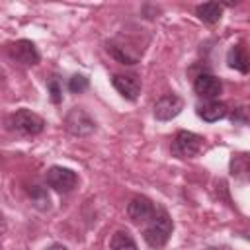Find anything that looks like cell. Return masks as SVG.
Masks as SVG:
<instances>
[{"label": "cell", "instance_id": "obj_1", "mask_svg": "<svg viewBox=\"0 0 250 250\" xmlns=\"http://www.w3.org/2000/svg\"><path fill=\"white\" fill-rule=\"evenodd\" d=\"M172 230H174V223H172L170 215L164 209H156L154 217L148 221V225L143 230V238L150 248L158 250V248L166 246V242L172 236Z\"/></svg>", "mask_w": 250, "mask_h": 250}, {"label": "cell", "instance_id": "obj_2", "mask_svg": "<svg viewBox=\"0 0 250 250\" xmlns=\"http://www.w3.org/2000/svg\"><path fill=\"white\" fill-rule=\"evenodd\" d=\"M6 125H8L10 131L20 133V135H25V137L39 135L45 129V121L37 113H33L31 109H18V111H14L8 117Z\"/></svg>", "mask_w": 250, "mask_h": 250}, {"label": "cell", "instance_id": "obj_3", "mask_svg": "<svg viewBox=\"0 0 250 250\" xmlns=\"http://www.w3.org/2000/svg\"><path fill=\"white\" fill-rule=\"evenodd\" d=\"M64 129L74 137H88L96 131V121L86 109L72 107L64 117Z\"/></svg>", "mask_w": 250, "mask_h": 250}, {"label": "cell", "instance_id": "obj_4", "mask_svg": "<svg viewBox=\"0 0 250 250\" xmlns=\"http://www.w3.org/2000/svg\"><path fill=\"white\" fill-rule=\"evenodd\" d=\"M203 148V139L191 131H178L172 141V154L178 158H193Z\"/></svg>", "mask_w": 250, "mask_h": 250}, {"label": "cell", "instance_id": "obj_5", "mask_svg": "<svg viewBox=\"0 0 250 250\" xmlns=\"http://www.w3.org/2000/svg\"><path fill=\"white\" fill-rule=\"evenodd\" d=\"M45 180H47L49 188H53L55 191H62V193L72 191L78 184L76 172H72L70 168H64V166H51L45 174Z\"/></svg>", "mask_w": 250, "mask_h": 250}, {"label": "cell", "instance_id": "obj_6", "mask_svg": "<svg viewBox=\"0 0 250 250\" xmlns=\"http://www.w3.org/2000/svg\"><path fill=\"white\" fill-rule=\"evenodd\" d=\"M8 55H10L12 61H16L21 66H35L41 59L37 47L27 39H20V41L10 43L8 45Z\"/></svg>", "mask_w": 250, "mask_h": 250}, {"label": "cell", "instance_id": "obj_7", "mask_svg": "<svg viewBox=\"0 0 250 250\" xmlns=\"http://www.w3.org/2000/svg\"><path fill=\"white\" fill-rule=\"evenodd\" d=\"M193 90H195V94H197L199 98L211 102V100H215V98L221 94L223 84H221V80H219L215 74H211V72H201V74H197L195 80H193Z\"/></svg>", "mask_w": 250, "mask_h": 250}, {"label": "cell", "instance_id": "obj_8", "mask_svg": "<svg viewBox=\"0 0 250 250\" xmlns=\"http://www.w3.org/2000/svg\"><path fill=\"white\" fill-rule=\"evenodd\" d=\"M184 109V100L176 94H166L154 104V117L158 121H170Z\"/></svg>", "mask_w": 250, "mask_h": 250}, {"label": "cell", "instance_id": "obj_9", "mask_svg": "<svg viewBox=\"0 0 250 250\" xmlns=\"http://www.w3.org/2000/svg\"><path fill=\"white\" fill-rule=\"evenodd\" d=\"M154 213H156L154 203H152L148 197H145V195L133 197V199L129 201V205H127V215H129V219L135 221V223H148V221L154 217Z\"/></svg>", "mask_w": 250, "mask_h": 250}, {"label": "cell", "instance_id": "obj_10", "mask_svg": "<svg viewBox=\"0 0 250 250\" xmlns=\"http://www.w3.org/2000/svg\"><path fill=\"white\" fill-rule=\"evenodd\" d=\"M111 84L125 100L135 102L141 94V80L135 74H113Z\"/></svg>", "mask_w": 250, "mask_h": 250}, {"label": "cell", "instance_id": "obj_11", "mask_svg": "<svg viewBox=\"0 0 250 250\" xmlns=\"http://www.w3.org/2000/svg\"><path fill=\"white\" fill-rule=\"evenodd\" d=\"M227 104L223 102H217V100H211V102H205L201 105H197V115L207 121V123H215L219 119H223L227 115Z\"/></svg>", "mask_w": 250, "mask_h": 250}, {"label": "cell", "instance_id": "obj_12", "mask_svg": "<svg viewBox=\"0 0 250 250\" xmlns=\"http://www.w3.org/2000/svg\"><path fill=\"white\" fill-rule=\"evenodd\" d=\"M227 64L242 74H246L250 70V57L246 53V49L242 45H232L227 53Z\"/></svg>", "mask_w": 250, "mask_h": 250}, {"label": "cell", "instance_id": "obj_13", "mask_svg": "<svg viewBox=\"0 0 250 250\" xmlns=\"http://www.w3.org/2000/svg\"><path fill=\"white\" fill-rule=\"evenodd\" d=\"M195 14H197V18H199L201 21L213 25V23H217V21L221 20V16H223V6H221L219 2H205V4H199V6L195 8Z\"/></svg>", "mask_w": 250, "mask_h": 250}, {"label": "cell", "instance_id": "obj_14", "mask_svg": "<svg viewBox=\"0 0 250 250\" xmlns=\"http://www.w3.org/2000/svg\"><path fill=\"white\" fill-rule=\"evenodd\" d=\"M230 174L234 178H250V156L244 154V152H238V154H232L230 158Z\"/></svg>", "mask_w": 250, "mask_h": 250}, {"label": "cell", "instance_id": "obj_15", "mask_svg": "<svg viewBox=\"0 0 250 250\" xmlns=\"http://www.w3.org/2000/svg\"><path fill=\"white\" fill-rule=\"evenodd\" d=\"M109 248L111 250H139L137 242L133 240V236L127 230H117L113 232L111 240H109Z\"/></svg>", "mask_w": 250, "mask_h": 250}, {"label": "cell", "instance_id": "obj_16", "mask_svg": "<svg viewBox=\"0 0 250 250\" xmlns=\"http://www.w3.org/2000/svg\"><path fill=\"white\" fill-rule=\"evenodd\" d=\"M107 53H109L113 59H117L121 64H135V62L139 61V57L131 55L123 45H117L115 41H109V43H107Z\"/></svg>", "mask_w": 250, "mask_h": 250}, {"label": "cell", "instance_id": "obj_17", "mask_svg": "<svg viewBox=\"0 0 250 250\" xmlns=\"http://www.w3.org/2000/svg\"><path fill=\"white\" fill-rule=\"evenodd\" d=\"M29 195H31V201L37 209H49V195L41 186H31Z\"/></svg>", "mask_w": 250, "mask_h": 250}, {"label": "cell", "instance_id": "obj_18", "mask_svg": "<svg viewBox=\"0 0 250 250\" xmlns=\"http://www.w3.org/2000/svg\"><path fill=\"white\" fill-rule=\"evenodd\" d=\"M88 88V78L84 76V74H74L70 80H68V90L72 92V94H80V92H84Z\"/></svg>", "mask_w": 250, "mask_h": 250}, {"label": "cell", "instance_id": "obj_19", "mask_svg": "<svg viewBox=\"0 0 250 250\" xmlns=\"http://www.w3.org/2000/svg\"><path fill=\"white\" fill-rule=\"evenodd\" d=\"M47 90H49L51 102H53V104H61V100H62V88H61V84H59L57 78H51V80L47 82Z\"/></svg>", "mask_w": 250, "mask_h": 250}, {"label": "cell", "instance_id": "obj_20", "mask_svg": "<svg viewBox=\"0 0 250 250\" xmlns=\"http://www.w3.org/2000/svg\"><path fill=\"white\" fill-rule=\"evenodd\" d=\"M232 123H246V109L244 107H238L232 113Z\"/></svg>", "mask_w": 250, "mask_h": 250}, {"label": "cell", "instance_id": "obj_21", "mask_svg": "<svg viewBox=\"0 0 250 250\" xmlns=\"http://www.w3.org/2000/svg\"><path fill=\"white\" fill-rule=\"evenodd\" d=\"M47 250H68L66 246H62V244H53V246H49Z\"/></svg>", "mask_w": 250, "mask_h": 250}]
</instances>
